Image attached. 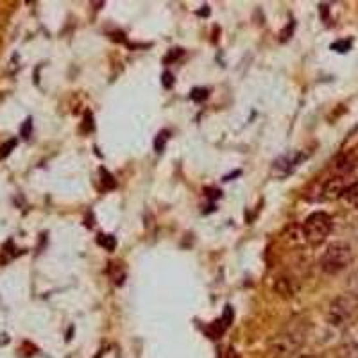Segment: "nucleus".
Returning <instances> with one entry per match:
<instances>
[{"mask_svg": "<svg viewBox=\"0 0 358 358\" xmlns=\"http://www.w3.org/2000/svg\"><path fill=\"white\" fill-rule=\"evenodd\" d=\"M17 147V140H9L8 143H4V145L0 147V158H6V156L11 152V149H15Z\"/></svg>", "mask_w": 358, "mask_h": 358, "instance_id": "15", "label": "nucleus"}, {"mask_svg": "<svg viewBox=\"0 0 358 358\" xmlns=\"http://www.w3.org/2000/svg\"><path fill=\"white\" fill-rule=\"evenodd\" d=\"M224 328H226V326H224L222 321H215L210 328H208V334L212 335V338H217L220 334H222Z\"/></svg>", "mask_w": 358, "mask_h": 358, "instance_id": "13", "label": "nucleus"}, {"mask_svg": "<svg viewBox=\"0 0 358 358\" xmlns=\"http://www.w3.org/2000/svg\"><path fill=\"white\" fill-rule=\"evenodd\" d=\"M358 299L355 296H338L330 303V308L326 312V319L335 328H342L353 317L355 310H357Z\"/></svg>", "mask_w": 358, "mask_h": 358, "instance_id": "3", "label": "nucleus"}, {"mask_svg": "<svg viewBox=\"0 0 358 358\" xmlns=\"http://www.w3.org/2000/svg\"><path fill=\"white\" fill-rule=\"evenodd\" d=\"M99 244L104 249H108V251H113L115 245H117V241H115L113 235H99Z\"/></svg>", "mask_w": 358, "mask_h": 358, "instance_id": "10", "label": "nucleus"}, {"mask_svg": "<svg viewBox=\"0 0 358 358\" xmlns=\"http://www.w3.org/2000/svg\"><path fill=\"white\" fill-rule=\"evenodd\" d=\"M274 289H276V292L281 294L283 297H292L294 294H296V287L292 285V280H289V278H280V280L276 281Z\"/></svg>", "mask_w": 358, "mask_h": 358, "instance_id": "6", "label": "nucleus"}, {"mask_svg": "<svg viewBox=\"0 0 358 358\" xmlns=\"http://www.w3.org/2000/svg\"><path fill=\"white\" fill-rule=\"evenodd\" d=\"M338 358H358V342H344V344L338 348Z\"/></svg>", "mask_w": 358, "mask_h": 358, "instance_id": "7", "label": "nucleus"}, {"mask_svg": "<svg viewBox=\"0 0 358 358\" xmlns=\"http://www.w3.org/2000/svg\"><path fill=\"white\" fill-rule=\"evenodd\" d=\"M222 322H224V326H229L233 322V308H231V306H226V308H224Z\"/></svg>", "mask_w": 358, "mask_h": 358, "instance_id": "16", "label": "nucleus"}, {"mask_svg": "<svg viewBox=\"0 0 358 358\" xmlns=\"http://www.w3.org/2000/svg\"><path fill=\"white\" fill-rule=\"evenodd\" d=\"M353 262V251L346 242H331L321 257V268L326 274H338Z\"/></svg>", "mask_w": 358, "mask_h": 358, "instance_id": "1", "label": "nucleus"}, {"mask_svg": "<svg viewBox=\"0 0 358 358\" xmlns=\"http://www.w3.org/2000/svg\"><path fill=\"white\" fill-rule=\"evenodd\" d=\"M281 238L290 248H303V245L308 244L303 224H290V226H287L285 231L281 233Z\"/></svg>", "mask_w": 358, "mask_h": 358, "instance_id": "5", "label": "nucleus"}, {"mask_svg": "<svg viewBox=\"0 0 358 358\" xmlns=\"http://www.w3.org/2000/svg\"><path fill=\"white\" fill-rule=\"evenodd\" d=\"M101 178H102V185H104V188H108V190L117 187V181H115L113 176H111L106 169H101Z\"/></svg>", "mask_w": 358, "mask_h": 358, "instance_id": "11", "label": "nucleus"}, {"mask_svg": "<svg viewBox=\"0 0 358 358\" xmlns=\"http://www.w3.org/2000/svg\"><path fill=\"white\" fill-rule=\"evenodd\" d=\"M303 346V335L299 331H281L268 338L267 351L273 358H294Z\"/></svg>", "mask_w": 358, "mask_h": 358, "instance_id": "2", "label": "nucleus"}, {"mask_svg": "<svg viewBox=\"0 0 358 358\" xmlns=\"http://www.w3.org/2000/svg\"><path fill=\"white\" fill-rule=\"evenodd\" d=\"M206 97H208V90H204V88H194L190 92V99H192V101L203 102Z\"/></svg>", "mask_w": 358, "mask_h": 358, "instance_id": "14", "label": "nucleus"}, {"mask_svg": "<svg viewBox=\"0 0 358 358\" xmlns=\"http://www.w3.org/2000/svg\"><path fill=\"white\" fill-rule=\"evenodd\" d=\"M294 358H313V357H312V355H296Z\"/></svg>", "mask_w": 358, "mask_h": 358, "instance_id": "20", "label": "nucleus"}, {"mask_svg": "<svg viewBox=\"0 0 358 358\" xmlns=\"http://www.w3.org/2000/svg\"><path fill=\"white\" fill-rule=\"evenodd\" d=\"M162 85L165 86V88H172V85H174V76H172L171 72H163Z\"/></svg>", "mask_w": 358, "mask_h": 358, "instance_id": "17", "label": "nucleus"}, {"mask_svg": "<svg viewBox=\"0 0 358 358\" xmlns=\"http://www.w3.org/2000/svg\"><path fill=\"white\" fill-rule=\"evenodd\" d=\"M169 134H171L169 131H162V133L156 136V140H155L156 152H163V149H165V145H167V142H169Z\"/></svg>", "mask_w": 358, "mask_h": 358, "instance_id": "9", "label": "nucleus"}, {"mask_svg": "<svg viewBox=\"0 0 358 358\" xmlns=\"http://www.w3.org/2000/svg\"><path fill=\"white\" fill-rule=\"evenodd\" d=\"M179 56H183V50H181V49H172L171 52H169V56L165 57V62L169 63V62H172V59H178Z\"/></svg>", "mask_w": 358, "mask_h": 358, "instance_id": "19", "label": "nucleus"}, {"mask_svg": "<svg viewBox=\"0 0 358 358\" xmlns=\"http://www.w3.org/2000/svg\"><path fill=\"white\" fill-rule=\"evenodd\" d=\"M341 201L346 204V206L358 208V183L351 185V187L344 192V196L341 197Z\"/></svg>", "mask_w": 358, "mask_h": 358, "instance_id": "8", "label": "nucleus"}, {"mask_svg": "<svg viewBox=\"0 0 358 358\" xmlns=\"http://www.w3.org/2000/svg\"><path fill=\"white\" fill-rule=\"evenodd\" d=\"M308 244H321L326 241V236H330L331 228H334V220L328 213L315 212L303 222Z\"/></svg>", "mask_w": 358, "mask_h": 358, "instance_id": "4", "label": "nucleus"}, {"mask_svg": "<svg viewBox=\"0 0 358 358\" xmlns=\"http://www.w3.org/2000/svg\"><path fill=\"white\" fill-rule=\"evenodd\" d=\"M351 49V41L350 40H341V41H335V43H331V50H335V52H348V50Z\"/></svg>", "mask_w": 358, "mask_h": 358, "instance_id": "12", "label": "nucleus"}, {"mask_svg": "<svg viewBox=\"0 0 358 358\" xmlns=\"http://www.w3.org/2000/svg\"><path fill=\"white\" fill-rule=\"evenodd\" d=\"M31 131H33V120L27 118L24 126H22V136H24V138H29V136H31Z\"/></svg>", "mask_w": 358, "mask_h": 358, "instance_id": "18", "label": "nucleus"}]
</instances>
